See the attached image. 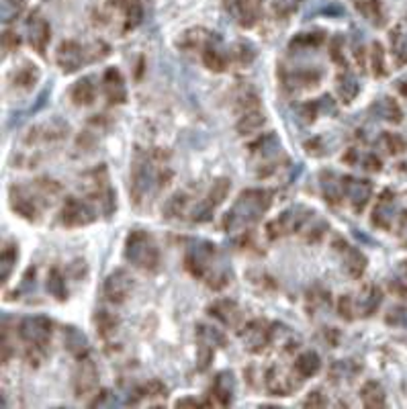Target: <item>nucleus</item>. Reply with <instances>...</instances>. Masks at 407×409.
Instances as JSON below:
<instances>
[{
  "label": "nucleus",
  "mask_w": 407,
  "mask_h": 409,
  "mask_svg": "<svg viewBox=\"0 0 407 409\" xmlns=\"http://www.w3.org/2000/svg\"><path fill=\"white\" fill-rule=\"evenodd\" d=\"M184 266L186 270L205 281L211 288H224L229 285V274L224 262H219V252L217 245L205 240H197L188 245L186 256H184Z\"/></svg>",
  "instance_id": "nucleus-1"
},
{
  "label": "nucleus",
  "mask_w": 407,
  "mask_h": 409,
  "mask_svg": "<svg viewBox=\"0 0 407 409\" xmlns=\"http://www.w3.org/2000/svg\"><path fill=\"white\" fill-rule=\"evenodd\" d=\"M272 204V190L266 188H248L244 190L231 209L225 213L224 227L227 231H242L250 225L258 224L260 217Z\"/></svg>",
  "instance_id": "nucleus-2"
},
{
  "label": "nucleus",
  "mask_w": 407,
  "mask_h": 409,
  "mask_svg": "<svg viewBox=\"0 0 407 409\" xmlns=\"http://www.w3.org/2000/svg\"><path fill=\"white\" fill-rule=\"evenodd\" d=\"M125 258L143 272H156L160 268V248L150 231L133 229L125 240Z\"/></svg>",
  "instance_id": "nucleus-3"
},
{
  "label": "nucleus",
  "mask_w": 407,
  "mask_h": 409,
  "mask_svg": "<svg viewBox=\"0 0 407 409\" xmlns=\"http://www.w3.org/2000/svg\"><path fill=\"white\" fill-rule=\"evenodd\" d=\"M158 164L156 160L143 152V149H135L133 156V166H131V199L135 204H142L145 197L150 195V190L156 186H164L162 170L156 168Z\"/></svg>",
  "instance_id": "nucleus-4"
},
{
  "label": "nucleus",
  "mask_w": 407,
  "mask_h": 409,
  "mask_svg": "<svg viewBox=\"0 0 407 409\" xmlns=\"http://www.w3.org/2000/svg\"><path fill=\"white\" fill-rule=\"evenodd\" d=\"M60 186L54 184V181H37L35 188L31 190L29 186L17 184L11 188V207L13 211H17L23 219L27 221H37L40 219L41 207L37 197H51V193H58Z\"/></svg>",
  "instance_id": "nucleus-5"
},
{
  "label": "nucleus",
  "mask_w": 407,
  "mask_h": 409,
  "mask_svg": "<svg viewBox=\"0 0 407 409\" xmlns=\"http://www.w3.org/2000/svg\"><path fill=\"white\" fill-rule=\"evenodd\" d=\"M51 329H54V324L49 317L29 315L19 324V336L27 346H31L33 350H41L43 346H47V342L51 338Z\"/></svg>",
  "instance_id": "nucleus-6"
},
{
  "label": "nucleus",
  "mask_w": 407,
  "mask_h": 409,
  "mask_svg": "<svg viewBox=\"0 0 407 409\" xmlns=\"http://www.w3.org/2000/svg\"><path fill=\"white\" fill-rule=\"evenodd\" d=\"M97 209L78 197H68L60 209V224L63 227H84L97 221Z\"/></svg>",
  "instance_id": "nucleus-7"
},
{
  "label": "nucleus",
  "mask_w": 407,
  "mask_h": 409,
  "mask_svg": "<svg viewBox=\"0 0 407 409\" xmlns=\"http://www.w3.org/2000/svg\"><path fill=\"white\" fill-rule=\"evenodd\" d=\"M311 215L313 213L307 207H303V204H293V207L285 209L272 224L268 225V231H270L268 236L274 240V238H281V236L297 233L309 221Z\"/></svg>",
  "instance_id": "nucleus-8"
},
{
  "label": "nucleus",
  "mask_w": 407,
  "mask_h": 409,
  "mask_svg": "<svg viewBox=\"0 0 407 409\" xmlns=\"http://www.w3.org/2000/svg\"><path fill=\"white\" fill-rule=\"evenodd\" d=\"M229 188H231V183L227 178H217L213 183V186H211V190L207 193V197H205L201 203L195 204V209L190 211V219L193 221H199V224L209 221L213 217V211L224 203L225 197L229 195Z\"/></svg>",
  "instance_id": "nucleus-9"
},
{
  "label": "nucleus",
  "mask_w": 407,
  "mask_h": 409,
  "mask_svg": "<svg viewBox=\"0 0 407 409\" xmlns=\"http://www.w3.org/2000/svg\"><path fill=\"white\" fill-rule=\"evenodd\" d=\"M92 60V56H88L86 47L80 45L78 41H61L56 49V63L63 74H74L78 72L86 61Z\"/></svg>",
  "instance_id": "nucleus-10"
},
{
  "label": "nucleus",
  "mask_w": 407,
  "mask_h": 409,
  "mask_svg": "<svg viewBox=\"0 0 407 409\" xmlns=\"http://www.w3.org/2000/svg\"><path fill=\"white\" fill-rule=\"evenodd\" d=\"M242 342L248 352L262 354L272 344V324H268L266 319H252L244 326Z\"/></svg>",
  "instance_id": "nucleus-11"
},
{
  "label": "nucleus",
  "mask_w": 407,
  "mask_h": 409,
  "mask_svg": "<svg viewBox=\"0 0 407 409\" xmlns=\"http://www.w3.org/2000/svg\"><path fill=\"white\" fill-rule=\"evenodd\" d=\"M133 286H135V283H133V276H131L127 270L117 268V270H113V272L104 279L102 295L107 297V301H109V303L119 305V303H123V301L131 295Z\"/></svg>",
  "instance_id": "nucleus-12"
},
{
  "label": "nucleus",
  "mask_w": 407,
  "mask_h": 409,
  "mask_svg": "<svg viewBox=\"0 0 407 409\" xmlns=\"http://www.w3.org/2000/svg\"><path fill=\"white\" fill-rule=\"evenodd\" d=\"M197 340H199V368L205 370L213 360L215 348H224L227 340L217 327L205 326V324L197 327Z\"/></svg>",
  "instance_id": "nucleus-13"
},
{
  "label": "nucleus",
  "mask_w": 407,
  "mask_h": 409,
  "mask_svg": "<svg viewBox=\"0 0 407 409\" xmlns=\"http://www.w3.org/2000/svg\"><path fill=\"white\" fill-rule=\"evenodd\" d=\"M266 389L268 393L277 395V397H286L291 395L295 389L301 385V379L297 377L295 370H285L281 367H270L266 370Z\"/></svg>",
  "instance_id": "nucleus-14"
},
{
  "label": "nucleus",
  "mask_w": 407,
  "mask_h": 409,
  "mask_svg": "<svg viewBox=\"0 0 407 409\" xmlns=\"http://www.w3.org/2000/svg\"><path fill=\"white\" fill-rule=\"evenodd\" d=\"M242 109H244V113H242V117L238 119V125H236L238 133L250 135V133L260 131V129L265 127L266 117L265 113L260 111L258 97H254V94H252V97H245L244 102H242Z\"/></svg>",
  "instance_id": "nucleus-15"
},
{
  "label": "nucleus",
  "mask_w": 407,
  "mask_h": 409,
  "mask_svg": "<svg viewBox=\"0 0 407 409\" xmlns=\"http://www.w3.org/2000/svg\"><path fill=\"white\" fill-rule=\"evenodd\" d=\"M27 41H29V45L43 56L45 54V49H47V43L51 39V29H49V23L43 19V15H41L40 11H33L31 15H29V19H27Z\"/></svg>",
  "instance_id": "nucleus-16"
},
{
  "label": "nucleus",
  "mask_w": 407,
  "mask_h": 409,
  "mask_svg": "<svg viewBox=\"0 0 407 409\" xmlns=\"http://www.w3.org/2000/svg\"><path fill=\"white\" fill-rule=\"evenodd\" d=\"M99 387V370L97 365L86 356L78 360V368L74 372V391L76 397H88Z\"/></svg>",
  "instance_id": "nucleus-17"
},
{
  "label": "nucleus",
  "mask_w": 407,
  "mask_h": 409,
  "mask_svg": "<svg viewBox=\"0 0 407 409\" xmlns=\"http://www.w3.org/2000/svg\"><path fill=\"white\" fill-rule=\"evenodd\" d=\"M344 197L348 199L354 213H363L372 197V184L365 178L344 176Z\"/></svg>",
  "instance_id": "nucleus-18"
},
{
  "label": "nucleus",
  "mask_w": 407,
  "mask_h": 409,
  "mask_svg": "<svg viewBox=\"0 0 407 409\" xmlns=\"http://www.w3.org/2000/svg\"><path fill=\"white\" fill-rule=\"evenodd\" d=\"M209 315L215 317L217 322H221L225 327L229 329H240L244 324V313L240 305L231 299H217L209 305Z\"/></svg>",
  "instance_id": "nucleus-19"
},
{
  "label": "nucleus",
  "mask_w": 407,
  "mask_h": 409,
  "mask_svg": "<svg viewBox=\"0 0 407 409\" xmlns=\"http://www.w3.org/2000/svg\"><path fill=\"white\" fill-rule=\"evenodd\" d=\"M262 8H265V0H233L231 15L240 27L252 29L262 19Z\"/></svg>",
  "instance_id": "nucleus-20"
},
{
  "label": "nucleus",
  "mask_w": 407,
  "mask_h": 409,
  "mask_svg": "<svg viewBox=\"0 0 407 409\" xmlns=\"http://www.w3.org/2000/svg\"><path fill=\"white\" fill-rule=\"evenodd\" d=\"M336 248H338V252L342 256L344 270H346L352 279H360L365 274V270H367V256L358 248L350 245L344 240H340V238L336 240Z\"/></svg>",
  "instance_id": "nucleus-21"
},
{
  "label": "nucleus",
  "mask_w": 407,
  "mask_h": 409,
  "mask_svg": "<svg viewBox=\"0 0 407 409\" xmlns=\"http://www.w3.org/2000/svg\"><path fill=\"white\" fill-rule=\"evenodd\" d=\"M102 88L111 104H123L127 101V86L119 68H107L102 74Z\"/></svg>",
  "instance_id": "nucleus-22"
},
{
  "label": "nucleus",
  "mask_w": 407,
  "mask_h": 409,
  "mask_svg": "<svg viewBox=\"0 0 407 409\" xmlns=\"http://www.w3.org/2000/svg\"><path fill=\"white\" fill-rule=\"evenodd\" d=\"M395 219V195L393 190H383L379 201L372 209V225H377L379 229H391Z\"/></svg>",
  "instance_id": "nucleus-23"
},
{
  "label": "nucleus",
  "mask_w": 407,
  "mask_h": 409,
  "mask_svg": "<svg viewBox=\"0 0 407 409\" xmlns=\"http://www.w3.org/2000/svg\"><path fill=\"white\" fill-rule=\"evenodd\" d=\"M201 56H203V63L211 70V72H225L227 70V63H229V58L225 54V49L221 47V37L215 33L213 39L209 41L201 49Z\"/></svg>",
  "instance_id": "nucleus-24"
},
{
  "label": "nucleus",
  "mask_w": 407,
  "mask_h": 409,
  "mask_svg": "<svg viewBox=\"0 0 407 409\" xmlns=\"http://www.w3.org/2000/svg\"><path fill=\"white\" fill-rule=\"evenodd\" d=\"M233 393H236L233 372L231 370H221L219 374H215V379L211 383V397L217 399V405H231Z\"/></svg>",
  "instance_id": "nucleus-25"
},
{
  "label": "nucleus",
  "mask_w": 407,
  "mask_h": 409,
  "mask_svg": "<svg viewBox=\"0 0 407 409\" xmlns=\"http://www.w3.org/2000/svg\"><path fill=\"white\" fill-rule=\"evenodd\" d=\"M383 303V293L375 285H368L356 299H354V311L360 317H370Z\"/></svg>",
  "instance_id": "nucleus-26"
},
{
  "label": "nucleus",
  "mask_w": 407,
  "mask_h": 409,
  "mask_svg": "<svg viewBox=\"0 0 407 409\" xmlns=\"http://www.w3.org/2000/svg\"><path fill=\"white\" fill-rule=\"evenodd\" d=\"M63 344H66V350H68L76 360L86 358L88 352H90V344H88L86 334L74 326L63 327Z\"/></svg>",
  "instance_id": "nucleus-27"
},
{
  "label": "nucleus",
  "mask_w": 407,
  "mask_h": 409,
  "mask_svg": "<svg viewBox=\"0 0 407 409\" xmlns=\"http://www.w3.org/2000/svg\"><path fill=\"white\" fill-rule=\"evenodd\" d=\"M70 99L78 106H88L97 99V78L95 76H84L78 82L72 84L70 88Z\"/></svg>",
  "instance_id": "nucleus-28"
},
{
  "label": "nucleus",
  "mask_w": 407,
  "mask_h": 409,
  "mask_svg": "<svg viewBox=\"0 0 407 409\" xmlns=\"http://www.w3.org/2000/svg\"><path fill=\"white\" fill-rule=\"evenodd\" d=\"M320 181H322V195L327 203L336 204L344 199V176H338L334 172H322Z\"/></svg>",
  "instance_id": "nucleus-29"
},
{
  "label": "nucleus",
  "mask_w": 407,
  "mask_h": 409,
  "mask_svg": "<svg viewBox=\"0 0 407 409\" xmlns=\"http://www.w3.org/2000/svg\"><path fill=\"white\" fill-rule=\"evenodd\" d=\"M320 368H322V358H320L317 352H313V350L301 352V354L295 358V365H293V370L297 372V377H299L301 381L315 377V374L320 372Z\"/></svg>",
  "instance_id": "nucleus-30"
},
{
  "label": "nucleus",
  "mask_w": 407,
  "mask_h": 409,
  "mask_svg": "<svg viewBox=\"0 0 407 409\" xmlns=\"http://www.w3.org/2000/svg\"><path fill=\"white\" fill-rule=\"evenodd\" d=\"M354 6L370 25L385 27L387 19H385V11H383V2L381 0H354Z\"/></svg>",
  "instance_id": "nucleus-31"
},
{
  "label": "nucleus",
  "mask_w": 407,
  "mask_h": 409,
  "mask_svg": "<svg viewBox=\"0 0 407 409\" xmlns=\"http://www.w3.org/2000/svg\"><path fill=\"white\" fill-rule=\"evenodd\" d=\"M360 399H363V405L367 409H379L387 405V395H385V389L381 383L377 381H367L363 389H360Z\"/></svg>",
  "instance_id": "nucleus-32"
},
{
  "label": "nucleus",
  "mask_w": 407,
  "mask_h": 409,
  "mask_svg": "<svg viewBox=\"0 0 407 409\" xmlns=\"http://www.w3.org/2000/svg\"><path fill=\"white\" fill-rule=\"evenodd\" d=\"M252 154L258 156L260 160H272L281 154V140L274 133H266L256 143L250 145Z\"/></svg>",
  "instance_id": "nucleus-33"
},
{
  "label": "nucleus",
  "mask_w": 407,
  "mask_h": 409,
  "mask_svg": "<svg viewBox=\"0 0 407 409\" xmlns=\"http://www.w3.org/2000/svg\"><path fill=\"white\" fill-rule=\"evenodd\" d=\"M370 111H372L379 119H385V121H389V123H401V119H403V111H401V106L393 101V99H389V97L379 99V101L372 104V109H370Z\"/></svg>",
  "instance_id": "nucleus-34"
},
{
  "label": "nucleus",
  "mask_w": 407,
  "mask_h": 409,
  "mask_svg": "<svg viewBox=\"0 0 407 409\" xmlns=\"http://www.w3.org/2000/svg\"><path fill=\"white\" fill-rule=\"evenodd\" d=\"M19 260V248L17 244H4L2 252H0V281L2 285H6V281L11 279L15 266Z\"/></svg>",
  "instance_id": "nucleus-35"
},
{
  "label": "nucleus",
  "mask_w": 407,
  "mask_h": 409,
  "mask_svg": "<svg viewBox=\"0 0 407 409\" xmlns=\"http://www.w3.org/2000/svg\"><path fill=\"white\" fill-rule=\"evenodd\" d=\"M320 80H322L320 70H301V72H293L288 76L283 74V82L288 88H307V86H315Z\"/></svg>",
  "instance_id": "nucleus-36"
},
{
  "label": "nucleus",
  "mask_w": 407,
  "mask_h": 409,
  "mask_svg": "<svg viewBox=\"0 0 407 409\" xmlns=\"http://www.w3.org/2000/svg\"><path fill=\"white\" fill-rule=\"evenodd\" d=\"M336 84H338V94H340V99H342L344 104H350L360 94V84L354 78V74H350V72L340 74Z\"/></svg>",
  "instance_id": "nucleus-37"
},
{
  "label": "nucleus",
  "mask_w": 407,
  "mask_h": 409,
  "mask_svg": "<svg viewBox=\"0 0 407 409\" xmlns=\"http://www.w3.org/2000/svg\"><path fill=\"white\" fill-rule=\"evenodd\" d=\"M47 293L56 299V301H66L68 299V286H66V279L60 268H51L47 274Z\"/></svg>",
  "instance_id": "nucleus-38"
},
{
  "label": "nucleus",
  "mask_w": 407,
  "mask_h": 409,
  "mask_svg": "<svg viewBox=\"0 0 407 409\" xmlns=\"http://www.w3.org/2000/svg\"><path fill=\"white\" fill-rule=\"evenodd\" d=\"M391 51L397 66H407V33L399 27L391 33Z\"/></svg>",
  "instance_id": "nucleus-39"
},
{
  "label": "nucleus",
  "mask_w": 407,
  "mask_h": 409,
  "mask_svg": "<svg viewBox=\"0 0 407 409\" xmlns=\"http://www.w3.org/2000/svg\"><path fill=\"white\" fill-rule=\"evenodd\" d=\"M37 80H40V70H37V66H33V63H25L23 68H19V70L15 72V76H13L15 86H19L23 90H29L31 86H35Z\"/></svg>",
  "instance_id": "nucleus-40"
},
{
  "label": "nucleus",
  "mask_w": 407,
  "mask_h": 409,
  "mask_svg": "<svg viewBox=\"0 0 407 409\" xmlns=\"http://www.w3.org/2000/svg\"><path fill=\"white\" fill-rule=\"evenodd\" d=\"M326 41V33L324 31H311V33H299L297 37H293L288 47L291 49H309V47H320Z\"/></svg>",
  "instance_id": "nucleus-41"
},
{
  "label": "nucleus",
  "mask_w": 407,
  "mask_h": 409,
  "mask_svg": "<svg viewBox=\"0 0 407 409\" xmlns=\"http://www.w3.org/2000/svg\"><path fill=\"white\" fill-rule=\"evenodd\" d=\"M186 195L184 193H176L174 197H170L166 204H164V213H166V217L168 219H178V217H183L184 213H186Z\"/></svg>",
  "instance_id": "nucleus-42"
},
{
  "label": "nucleus",
  "mask_w": 407,
  "mask_h": 409,
  "mask_svg": "<svg viewBox=\"0 0 407 409\" xmlns=\"http://www.w3.org/2000/svg\"><path fill=\"white\" fill-rule=\"evenodd\" d=\"M370 68H372V74L377 78H383L387 74V68H385V51H383V45L379 41L372 43V49H370Z\"/></svg>",
  "instance_id": "nucleus-43"
},
{
  "label": "nucleus",
  "mask_w": 407,
  "mask_h": 409,
  "mask_svg": "<svg viewBox=\"0 0 407 409\" xmlns=\"http://www.w3.org/2000/svg\"><path fill=\"white\" fill-rule=\"evenodd\" d=\"M27 0H2V23H13L25 13Z\"/></svg>",
  "instance_id": "nucleus-44"
},
{
  "label": "nucleus",
  "mask_w": 407,
  "mask_h": 409,
  "mask_svg": "<svg viewBox=\"0 0 407 409\" xmlns=\"http://www.w3.org/2000/svg\"><path fill=\"white\" fill-rule=\"evenodd\" d=\"M95 322H97V327H99L101 336H113L117 326H119V319L115 315H111L109 311H99L95 315Z\"/></svg>",
  "instance_id": "nucleus-45"
},
{
  "label": "nucleus",
  "mask_w": 407,
  "mask_h": 409,
  "mask_svg": "<svg viewBox=\"0 0 407 409\" xmlns=\"http://www.w3.org/2000/svg\"><path fill=\"white\" fill-rule=\"evenodd\" d=\"M381 145L387 149L389 154H401L407 149V142L399 135V133H383L381 135Z\"/></svg>",
  "instance_id": "nucleus-46"
},
{
  "label": "nucleus",
  "mask_w": 407,
  "mask_h": 409,
  "mask_svg": "<svg viewBox=\"0 0 407 409\" xmlns=\"http://www.w3.org/2000/svg\"><path fill=\"white\" fill-rule=\"evenodd\" d=\"M391 285H393V291H397L401 295H407V260L399 262V266L395 268Z\"/></svg>",
  "instance_id": "nucleus-47"
},
{
  "label": "nucleus",
  "mask_w": 407,
  "mask_h": 409,
  "mask_svg": "<svg viewBox=\"0 0 407 409\" xmlns=\"http://www.w3.org/2000/svg\"><path fill=\"white\" fill-rule=\"evenodd\" d=\"M125 13V29H135L143 19V8H142V2H138V4H133V6H129L127 11H123Z\"/></svg>",
  "instance_id": "nucleus-48"
},
{
  "label": "nucleus",
  "mask_w": 407,
  "mask_h": 409,
  "mask_svg": "<svg viewBox=\"0 0 407 409\" xmlns=\"http://www.w3.org/2000/svg\"><path fill=\"white\" fill-rule=\"evenodd\" d=\"M233 58L238 63H250V61L256 58V49L250 45V43H238L236 49H233Z\"/></svg>",
  "instance_id": "nucleus-49"
},
{
  "label": "nucleus",
  "mask_w": 407,
  "mask_h": 409,
  "mask_svg": "<svg viewBox=\"0 0 407 409\" xmlns=\"http://www.w3.org/2000/svg\"><path fill=\"white\" fill-rule=\"evenodd\" d=\"M20 45V37L15 33V31H11V29H6L4 33H2V51L4 54H13V51H17Z\"/></svg>",
  "instance_id": "nucleus-50"
},
{
  "label": "nucleus",
  "mask_w": 407,
  "mask_h": 409,
  "mask_svg": "<svg viewBox=\"0 0 407 409\" xmlns=\"http://www.w3.org/2000/svg\"><path fill=\"white\" fill-rule=\"evenodd\" d=\"M113 405H119L113 391H102L101 395H97V399L90 403V408H113Z\"/></svg>",
  "instance_id": "nucleus-51"
},
{
  "label": "nucleus",
  "mask_w": 407,
  "mask_h": 409,
  "mask_svg": "<svg viewBox=\"0 0 407 409\" xmlns=\"http://www.w3.org/2000/svg\"><path fill=\"white\" fill-rule=\"evenodd\" d=\"M329 56H332V60L336 61L338 66L346 68V58H344V54H342V37H336V39L332 41V45H329Z\"/></svg>",
  "instance_id": "nucleus-52"
},
{
  "label": "nucleus",
  "mask_w": 407,
  "mask_h": 409,
  "mask_svg": "<svg viewBox=\"0 0 407 409\" xmlns=\"http://www.w3.org/2000/svg\"><path fill=\"white\" fill-rule=\"evenodd\" d=\"M338 311H340V315L344 317V319H354V299L350 297V295H344L342 299H340V303H338Z\"/></svg>",
  "instance_id": "nucleus-53"
},
{
  "label": "nucleus",
  "mask_w": 407,
  "mask_h": 409,
  "mask_svg": "<svg viewBox=\"0 0 407 409\" xmlns=\"http://www.w3.org/2000/svg\"><path fill=\"white\" fill-rule=\"evenodd\" d=\"M327 399L322 391H313L307 395V399L303 401V408H326Z\"/></svg>",
  "instance_id": "nucleus-54"
},
{
  "label": "nucleus",
  "mask_w": 407,
  "mask_h": 409,
  "mask_svg": "<svg viewBox=\"0 0 407 409\" xmlns=\"http://www.w3.org/2000/svg\"><path fill=\"white\" fill-rule=\"evenodd\" d=\"M387 324H391V326H407V309L397 307V309L389 311Z\"/></svg>",
  "instance_id": "nucleus-55"
},
{
  "label": "nucleus",
  "mask_w": 407,
  "mask_h": 409,
  "mask_svg": "<svg viewBox=\"0 0 407 409\" xmlns=\"http://www.w3.org/2000/svg\"><path fill=\"white\" fill-rule=\"evenodd\" d=\"M363 168L370 170V172H379L381 170V160L375 156V154H367L365 160H363Z\"/></svg>",
  "instance_id": "nucleus-56"
},
{
  "label": "nucleus",
  "mask_w": 407,
  "mask_h": 409,
  "mask_svg": "<svg viewBox=\"0 0 407 409\" xmlns=\"http://www.w3.org/2000/svg\"><path fill=\"white\" fill-rule=\"evenodd\" d=\"M138 2H140V0H109L111 6L121 8V11H127L129 6H133V4H138Z\"/></svg>",
  "instance_id": "nucleus-57"
},
{
  "label": "nucleus",
  "mask_w": 407,
  "mask_h": 409,
  "mask_svg": "<svg viewBox=\"0 0 407 409\" xmlns=\"http://www.w3.org/2000/svg\"><path fill=\"white\" fill-rule=\"evenodd\" d=\"M201 403H197L195 399H178L176 401V408H199Z\"/></svg>",
  "instance_id": "nucleus-58"
}]
</instances>
